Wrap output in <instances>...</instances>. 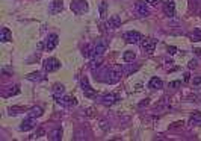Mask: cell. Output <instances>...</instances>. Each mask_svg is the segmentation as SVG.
<instances>
[{"label":"cell","instance_id":"cell-1","mask_svg":"<svg viewBox=\"0 0 201 141\" xmlns=\"http://www.w3.org/2000/svg\"><path fill=\"white\" fill-rule=\"evenodd\" d=\"M121 74H123V68H121L120 65H114V67L108 71L106 82H108V84H117V82L121 79Z\"/></svg>","mask_w":201,"mask_h":141},{"label":"cell","instance_id":"cell-2","mask_svg":"<svg viewBox=\"0 0 201 141\" xmlns=\"http://www.w3.org/2000/svg\"><path fill=\"white\" fill-rule=\"evenodd\" d=\"M42 67H44V70H46L47 73H52V71H56V70L61 68V62H59L56 58H49V59L44 61Z\"/></svg>","mask_w":201,"mask_h":141},{"label":"cell","instance_id":"cell-3","mask_svg":"<svg viewBox=\"0 0 201 141\" xmlns=\"http://www.w3.org/2000/svg\"><path fill=\"white\" fill-rule=\"evenodd\" d=\"M80 85H82V91H83L85 97L94 99V97L97 96V91H95L94 88H91V85H89V82H88V77H83L82 82H80Z\"/></svg>","mask_w":201,"mask_h":141},{"label":"cell","instance_id":"cell-4","mask_svg":"<svg viewBox=\"0 0 201 141\" xmlns=\"http://www.w3.org/2000/svg\"><path fill=\"white\" fill-rule=\"evenodd\" d=\"M106 49H108L106 40H103V38L97 40L94 43V56H103V53L106 52Z\"/></svg>","mask_w":201,"mask_h":141},{"label":"cell","instance_id":"cell-5","mask_svg":"<svg viewBox=\"0 0 201 141\" xmlns=\"http://www.w3.org/2000/svg\"><path fill=\"white\" fill-rule=\"evenodd\" d=\"M124 40H126L129 44H138V43H141L144 38H142V35H141L139 32H136V31H129V32L124 34Z\"/></svg>","mask_w":201,"mask_h":141},{"label":"cell","instance_id":"cell-6","mask_svg":"<svg viewBox=\"0 0 201 141\" xmlns=\"http://www.w3.org/2000/svg\"><path fill=\"white\" fill-rule=\"evenodd\" d=\"M71 9L76 14H82L88 11V5H86V0H71Z\"/></svg>","mask_w":201,"mask_h":141},{"label":"cell","instance_id":"cell-7","mask_svg":"<svg viewBox=\"0 0 201 141\" xmlns=\"http://www.w3.org/2000/svg\"><path fill=\"white\" fill-rule=\"evenodd\" d=\"M156 40L154 38H145L141 41V49L145 52V53H153L154 49H156Z\"/></svg>","mask_w":201,"mask_h":141},{"label":"cell","instance_id":"cell-8","mask_svg":"<svg viewBox=\"0 0 201 141\" xmlns=\"http://www.w3.org/2000/svg\"><path fill=\"white\" fill-rule=\"evenodd\" d=\"M106 26H108V31H117V29L121 26V18H120V15H112V17L108 20Z\"/></svg>","mask_w":201,"mask_h":141},{"label":"cell","instance_id":"cell-9","mask_svg":"<svg viewBox=\"0 0 201 141\" xmlns=\"http://www.w3.org/2000/svg\"><path fill=\"white\" fill-rule=\"evenodd\" d=\"M58 43H59V37H58L56 34H52V35H49V38L46 40V50H47V52L53 50V49L58 46Z\"/></svg>","mask_w":201,"mask_h":141},{"label":"cell","instance_id":"cell-10","mask_svg":"<svg viewBox=\"0 0 201 141\" xmlns=\"http://www.w3.org/2000/svg\"><path fill=\"white\" fill-rule=\"evenodd\" d=\"M163 11L165 14L171 18L175 15V5H174V0H166V2L163 3Z\"/></svg>","mask_w":201,"mask_h":141},{"label":"cell","instance_id":"cell-11","mask_svg":"<svg viewBox=\"0 0 201 141\" xmlns=\"http://www.w3.org/2000/svg\"><path fill=\"white\" fill-rule=\"evenodd\" d=\"M145 3H147V2H142V0H139V2H136V5H135V9H136V12H138L141 17H147L148 12H150Z\"/></svg>","mask_w":201,"mask_h":141},{"label":"cell","instance_id":"cell-12","mask_svg":"<svg viewBox=\"0 0 201 141\" xmlns=\"http://www.w3.org/2000/svg\"><path fill=\"white\" fill-rule=\"evenodd\" d=\"M36 126V120L33 118V117H29V118H26L23 123H21V126H20V130H30V129H33Z\"/></svg>","mask_w":201,"mask_h":141},{"label":"cell","instance_id":"cell-13","mask_svg":"<svg viewBox=\"0 0 201 141\" xmlns=\"http://www.w3.org/2000/svg\"><path fill=\"white\" fill-rule=\"evenodd\" d=\"M117 102H118V96H117V94H105V96L102 97V103L106 105V106H112V105L117 103Z\"/></svg>","mask_w":201,"mask_h":141},{"label":"cell","instance_id":"cell-14","mask_svg":"<svg viewBox=\"0 0 201 141\" xmlns=\"http://www.w3.org/2000/svg\"><path fill=\"white\" fill-rule=\"evenodd\" d=\"M58 102L62 103L64 106H76V105H77V100H76L74 97H71V96H64V97H61Z\"/></svg>","mask_w":201,"mask_h":141},{"label":"cell","instance_id":"cell-15","mask_svg":"<svg viewBox=\"0 0 201 141\" xmlns=\"http://www.w3.org/2000/svg\"><path fill=\"white\" fill-rule=\"evenodd\" d=\"M12 40V34L8 28H2V31H0V41L2 43H8Z\"/></svg>","mask_w":201,"mask_h":141},{"label":"cell","instance_id":"cell-16","mask_svg":"<svg viewBox=\"0 0 201 141\" xmlns=\"http://www.w3.org/2000/svg\"><path fill=\"white\" fill-rule=\"evenodd\" d=\"M148 87H150L151 90H162V88H163V82H162V79H159V77H151Z\"/></svg>","mask_w":201,"mask_h":141},{"label":"cell","instance_id":"cell-17","mask_svg":"<svg viewBox=\"0 0 201 141\" xmlns=\"http://www.w3.org/2000/svg\"><path fill=\"white\" fill-rule=\"evenodd\" d=\"M64 91H65L64 85H62V84H56V85L53 87V97H55L56 100H59V99L64 96Z\"/></svg>","mask_w":201,"mask_h":141},{"label":"cell","instance_id":"cell-18","mask_svg":"<svg viewBox=\"0 0 201 141\" xmlns=\"http://www.w3.org/2000/svg\"><path fill=\"white\" fill-rule=\"evenodd\" d=\"M64 9V5H62V0H53V3H52V9L50 12L55 15V14H59L61 11Z\"/></svg>","mask_w":201,"mask_h":141},{"label":"cell","instance_id":"cell-19","mask_svg":"<svg viewBox=\"0 0 201 141\" xmlns=\"http://www.w3.org/2000/svg\"><path fill=\"white\" fill-rule=\"evenodd\" d=\"M27 79L29 80H33V82H42V80H46V76L41 71H35V73L27 74Z\"/></svg>","mask_w":201,"mask_h":141},{"label":"cell","instance_id":"cell-20","mask_svg":"<svg viewBox=\"0 0 201 141\" xmlns=\"http://www.w3.org/2000/svg\"><path fill=\"white\" fill-rule=\"evenodd\" d=\"M42 114H44V111H42V108H41V106H33V108H30V109H29V117L36 118V117H41Z\"/></svg>","mask_w":201,"mask_h":141},{"label":"cell","instance_id":"cell-21","mask_svg":"<svg viewBox=\"0 0 201 141\" xmlns=\"http://www.w3.org/2000/svg\"><path fill=\"white\" fill-rule=\"evenodd\" d=\"M83 56L85 58H94V44H86L83 47Z\"/></svg>","mask_w":201,"mask_h":141},{"label":"cell","instance_id":"cell-22","mask_svg":"<svg viewBox=\"0 0 201 141\" xmlns=\"http://www.w3.org/2000/svg\"><path fill=\"white\" fill-rule=\"evenodd\" d=\"M123 59H124V62H133L136 59V53L132 52V50H126L124 55H123Z\"/></svg>","mask_w":201,"mask_h":141},{"label":"cell","instance_id":"cell-23","mask_svg":"<svg viewBox=\"0 0 201 141\" xmlns=\"http://www.w3.org/2000/svg\"><path fill=\"white\" fill-rule=\"evenodd\" d=\"M50 139H52V141H59V139H62V129H61V127L55 129V130L50 133Z\"/></svg>","mask_w":201,"mask_h":141},{"label":"cell","instance_id":"cell-24","mask_svg":"<svg viewBox=\"0 0 201 141\" xmlns=\"http://www.w3.org/2000/svg\"><path fill=\"white\" fill-rule=\"evenodd\" d=\"M102 65V56H94V59L89 62V68L91 70H95Z\"/></svg>","mask_w":201,"mask_h":141},{"label":"cell","instance_id":"cell-25","mask_svg":"<svg viewBox=\"0 0 201 141\" xmlns=\"http://www.w3.org/2000/svg\"><path fill=\"white\" fill-rule=\"evenodd\" d=\"M190 123H193V124H201V112H193L192 115H190Z\"/></svg>","mask_w":201,"mask_h":141},{"label":"cell","instance_id":"cell-26","mask_svg":"<svg viewBox=\"0 0 201 141\" xmlns=\"http://www.w3.org/2000/svg\"><path fill=\"white\" fill-rule=\"evenodd\" d=\"M106 15H108V3L102 2V3H100V17L106 18Z\"/></svg>","mask_w":201,"mask_h":141},{"label":"cell","instance_id":"cell-27","mask_svg":"<svg viewBox=\"0 0 201 141\" xmlns=\"http://www.w3.org/2000/svg\"><path fill=\"white\" fill-rule=\"evenodd\" d=\"M8 111H9V115H17V114H20V112H24V109H23L21 106H11Z\"/></svg>","mask_w":201,"mask_h":141},{"label":"cell","instance_id":"cell-28","mask_svg":"<svg viewBox=\"0 0 201 141\" xmlns=\"http://www.w3.org/2000/svg\"><path fill=\"white\" fill-rule=\"evenodd\" d=\"M17 94H20V87H18V85H14V87H12V88L6 93V96H8V97H9V96H17Z\"/></svg>","mask_w":201,"mask_h":141},{"label":"cell","instance_id":"cell-29","mask_svg":"<svg viewBox=\"0 0 201 141\" xmlns=\"http://www.w3.org/2000/svg\"><path fill=\"white\" fill-rule=\"evenodd\" d=\"M192 41H201V29H195L192 32Z\"/></svg>","mask_w":201,"mask_h":141},{"label":"cell","instance_id":"cell-30","mask_svg":"<svg viewBox=\"0 0 201 141\" xmlns=\"http://www.w3.org/2000/svg\"><path fill=\"white\" fill-rule=\"evenodd\" d=\"M44 133H46V130H44V129H38V130H36V133H33V135L30 136V139H36V138L42 136Z\"/></svg>","mask_w":201,"mask_h":141},{"label":"cell","instance_id":"cell-31","mask_svg":"<svg viewBox=\"0 0 201 141\" xmlns=\"http://www.w3.org/2000/svg\"><path fill=\"white\" fill-rule=\"evenodd\" d=\"M193 87H201V76H198V77H193Z\"/></svg>","mask_w":201,"mask_h":141},{"label":"cell","instance_id":"cell-32","mask_svg":"<svg viewBox=\"0 0 201 141\" xmlns=\"http://www.w3.org/2000/svg\"><path fill=\"white\" fill-rule=\"evenodd\" d=\"M168 53H169V55H175V53H177V47L169 46V47H168Z\"/></svg>","mask_w":201,"mask_h":141},{"label":"cell","instance_id":"cell-33","mask_svg":"<svg viewBox=\"0 0 201 141\" xmlns=\"http://www.w3.org/2000/svg\"><path fill=\"white\" fill-rule=\"evenodd\" d=\"M181 85V82L180 80H174V82H171L169 84V88H177V87H180Z\"/></svg>","mask_w":201,"mask_h":141},{"label":"cell","instance_id":"cell-34","mask_svg":"<svg viewBox=\"0 0 201 141\" xmlns=\"http://www.w3.org/2000/svg\"><path fill=\"white\" fill-rule=\"evenodd\" d=\"M147 3H150L151 6H156V5H159L160 3V0H145Z\"/></svg>","mask_w":201,"mask_h":141},{"label":"cell","instance_id":"cell-35","mask_svg":"<svg viewBox=\"0 0 201 141\" xmlns=\"http://www.w3.org/2000/svg\"><path fill=\"white\" fill-rule=\"evenodd\" d=\"M183 80H184V82H189V80H190V73H189V71H186V73L183 74Z\"/></svg>","mask_w":201,"mask_h":141},{"label":"cell","instance_id":"cell-36","mask_svg":"<svg viewBox=\"0 0 201 141\" xmlns=\"http://www.w3.org/2000/svg\"><path fill=\"white\" fill-rule=\"evenodd\" d=\"M86 115L88 117H94V108H88L86 109Z\"/></svg>","mask_w":201,"mask_h":141},{"label":"cell","instance_id":"cell-37","mask_svg":"<svg viewBox=\"0 0 201 141\" xmlns=\"http://www.w3.org/2000/svg\"><path fill=\"white\" fill-rule=\"evenodd\" d=\"M189 68H196V61L195 59L189 61Z\"/></svg>","mask_w":201,"mask_h":141},{"label":"cell","instance_id":"cell-38","mask_svg":"<svg viewBox=\"0 0 201 141\" xmlns=\"http://www.w3.org/2000/svg\"><path fill=\"white\" fill-rule=\"evenodd\" d=\"M145 105H148V99H145V102H141L139 103V106H145Z\"/></svg>","mask_w":201,"mask_h":141},{"label":"cell","instance_id":"cell-39","mask_svg":"<svg viewBox=\"0 0 201 141\" xmlns=\"http://www.w3.org/2000/svg\"><path fill=\"white\" fill-rule=\"evenodd\" d=\"M181 124H183V121H175L172 126H174V127H177V126H181Z\"/></svg>","mask_w":201,"mask_h":141},{"label":"cell","instance_id":"cell-40","mask_svg":"<svg viewBox=\"0 0 201 141\" xmlns=\"http://www.w3.org/2000/svg\"><path fill=\"white\" fill-rule=\"evenodd\" d=\"M193 52H195V53H196V55H198V56H201V49H195V50H193Z\"/></svg>","mask_w":201,"mask_h":141}]
</instances>
